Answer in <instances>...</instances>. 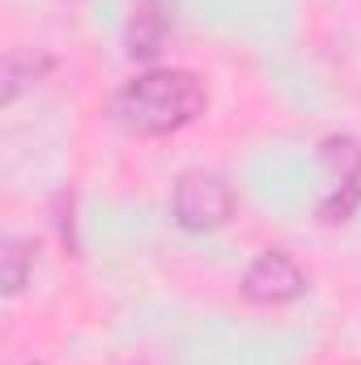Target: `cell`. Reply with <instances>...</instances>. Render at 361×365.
Wrapping results in <instances>:
<instances>
[{"label": "cell", "instance_id": "obj_1", "mask_svg": "<svg viewBox=\"0 0 361 365\" xmlns=\"http://www.w3.org/2000/svg\"><path fill=\"white\" fill-rule=\"evenodd\" d=\"M208 110V90L187 68H145L111 93L106 115L132 136H171Z\"/></svg>", "mask_w": 361, "mask_h": 365}, {"label": "cell", "instance_id": "obj_2", "mask_svg": "<svg viewBox=\"0 0 361 365\" xmlns=\"http://www.w3.org/2000/svg\"><path fill=\"white\" fill-rule=\"evenodd\" d=\"M238 200H234V187L225 175L217 170H183L175 179V191H171V217L175 225L187 230V234H213L221 225H230Z\"/></svg>", "mask_w": 361, "mask_h": 365}, {"label": "cell", "instance_id": "obj_3", "mask_svg": "<svg viewBox=\"0 0 361 365\" xmlns=\"http://www.w3.org/2000/svg\"><path fill=\"white\" fill-rule=\"evenodd\" d=\"M319 166L332 179L327 195L319 200V221H327V225L349 221L361 204V140L349 132L323 136L319 140Z\"/></svg>", "mask_w": 361, "mask_h": 365}, {"label": "cell", "instance_id": "obj_4", "mask_svg": "<svg viewBox=\"0 0 361 365\" xmlns=\"http://www.w3.org/2000/svg\"><path fill=\"white\" fill-rule=\"evenodd\" d=\"M306 289H310V280L298 268V259L289 251H276V247L260 251L243 272V297L251 306H289Z\"/></svg>", "mask_w": 361, "mask_h": 365}, {"label": "cell", "instance_id": "obj_5", "mask_svg": "<svg viewBox=\"0 0 361 365\" xmlns=\"http://www.w3.org/2000/svg\"><path fill=\"white\" fill-rule=\"evenodd\" d=\"M166 34H171V0H132L128 26H123L128 60H153Z\"/></svg>", "mask_w": 361, "mask_h": 365}, {"label": "cell", "instance_id": "obj_6", "mask_svg": "<svg viewBox=\"0 0 361 365\" xmlns=\"http://www.w3.org/2000/svg\"><path fill=\"white\" fill-rule=\"evenodd\" d=\"M51 68H56V60L47 51H9L4 56V73H0V102L13 106L26 90H34Z\"/></svg>", "mask_w": 361, "mask_h": 365}, {"label": "cell", "instance_id": "obj_7", "mask_svg": "<svg viewBox=\"0 0 361 365\" xmlns=\"http://www.w3.org/2000/svg\"><path fill=\"white\" fill-rule=\"evenodd\" d=\"M34 272V242L30 238H4V251H0V284H4V297H17Z\"/></svg>", "mask_w": 361, "mask_h": 365}, {"label": "cell", "instance_id": "obj_8", "mask_svg": "<svg viewBox=\"0 0 361 365\" xmlns=\"http://www.w3.org/2000/svg\"><path fill=\"white\" fill-rule=\"evenodd\" d=\"M30 365H43V361H30Z\"/></svg>", "mask_w": 361, "mask_h": 365}]
</instances>
